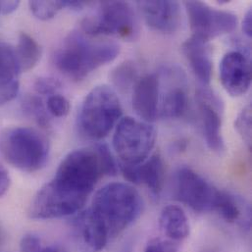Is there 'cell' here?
<instances>
[{
    "label": "cell",
    "instance_id": "obj_1",
    "mask_svg": "<svg viewBox=\"0 0 252 252\" xmlns=\"http://www.w3.org/2000/svg\"><path fill=\"white\" fill-rule=\"evenodd\" d=\"M104 176L96 148L70 152L54 177L34 195L29 215L34 220H50L79 212L99 179Z\"/></svg>",
    "mask_w": 252,
    "mask_h": 252
},
{
    "label": "cell",
    "instance_id": "obj_2",
    "mask_svg": "<svg viewBox=\"0 0 252 252\" xmlns=\"http://www.w3.org/2000/svg\"><path fill=\"white\" fill-rule=\"evenodd\" d=\"M120 52L116 43L94 41L82 32H70L53 54L58 71L74 81H82L98 68L112 62Z\"/></svg>",
    "mask_w": 252,
    "mask_h": 252
},
{
    "label": "cell",
    "instance_id": "obj_3",
    "mask_svg": "<svg viewBox=\"0 0 252 252\" xmlns=\"http://www.w3.org/2000/svg\"><path fill=\"white\" fill-rule=\"evenodd\" d=\"M89 209L104 227L109 239H112L139 217L142 199L131 186L110 183L95 193Z\"/></svg>",
    "mask_w": 252,
    "mask_h": 252
},
{
    "label": "cell",
    "instance_id": "obj_4",
    "mask_svg": "<svg viewBox=\"0 0 252 252\" xmlns=\"http://www.w3.org/2000/svg\"><path fill=\"white\" fill-rule=\"evenodd\" d=\"M0 155L14 168L33 173L46 164L49 144L46 137L34 128L9 127L0 132Z\"/></svg>",
    "mask_w": 252,
    "mask_h": 252
},
{
    "label": "cell",
    "instance_id": "obj_5",
    "mask_svg": "<svg viewBox=\"0 0 252 252\" xmlns=\"http://www.w3.org/2000/svg\"><path fill=\"white\" fill-rule=\"evenodd\" d=\"M123 114L120 100L108 86L94 88L85 98L78 123L80 131L88 138L101 139L112 130Z\"/></svg>",
    "mask_w": 252,
    "mask_h": 252
},
{
    "label": "cell",
    "instance_id": "obj_6",
    "mask_svg": "<svg viewBox=\"0 0 252 252\" xmlns=\"http://www.w3.org/2000/svg\"><path fill=\"white\" fill-rule=\"evenodd\" d=\"M81 28L91 36L115 35L130 39L136 33V20L128 2L104 1L99 3L96 14L82 21Z\"/></svg>",
    "mask_w": 252,
    "mask_h": 252
},
{
    "label": "cell",
    "instance_id": "obj_7",
    "mask_svg": "<svg viewBox=\"0 0 252 252\" xmlns=\"http://www.w3.org/2000/svg\"><path fill=\"white\" fill-rule=\"evenodd\" d=\"M155 140L154 126L144 121L125 117L116 126L113 147L122 164L134 166L148 158Z\"/></svg>",
    "mask_w": 252,
    "mask_h": 252
},
{
    "label": "cell",
    "instance_id": "obj_8",
    "mask_svg": "<svg viewBox=\"0 0 252 252\" xmlns=\"http://www.w3.org/2000/svg\"><path fill=\"white\" fill-rule=\"evenodd\" d=\"M184 5L192 36L207 42L234 32L238 26V18L231 12L212 8L201 1H186Z\"/></svg>",
    "mask_w": 252,
    "mask_h": 252
},
{
    "label": "cell",
    "instance_id": "obj_9",
    "mask_svg": "<svg viewBox=\"0 0 252 252\" xmlns=\"http://www.w3.org/2000/svg\"><path fill=\"white\" fill-rule=\"evenodd\" d=\"M217 189L192 169L183 167L176 175V197L194 212L212 211Z\"/></svg>",
    "mask_w": 252,
    "mask_h": 252
},
{
    "label": "cell",
    "instance_id": "obj_10",
    "mask_svg": "<svg viewBox=\"0 0 252 252\" xmlns=\"http://www.w3.org/2000/svg\"><path fill=\"white\" fill-rule=\"evenodd\" d=\"M196 99L201 115L206 144L210 150L216 153H222L225 150V143L221 131L223 103L216 94L207 90H199Z\"/></svg>",
    "mask_w": 252,
    "mask_h": 252
},
{
    "label": "cell",
    "instance_id": "obj_11",
    "mask_svg": "<svg viewBox=\"0 0 252 252\" xmlns=\"http://www.w3.org/2000/svg\"><path fill=\"white\" fill-rule=\"evenodd\" d=\"M220 80L225 91L234 97L244 95L252 85L250 56L241 51L224 55L220 63Z\"/></svg>",
    "mask_w": 252,
    "mask_h": 252
},
{
    "label": "cell",
    "instance_id": "obj_12",
    "mask_svg": "<svg viewBox=\"0 0 252 252\" xmlns=\"http://www.w3.org/2000/svg\"><path fill=\"white\" fill-rule=\"evenodd\" d=\"M72 235L77 248L82 252H100L109 241L106 230L90 209L81 212L73 220Z\"/></svg>",
    "mask_w": 252,
    "mask_h": 252
},
{
    "label": "cell",
    "instance_id": "obj_13",
    "mask_svg": "<svg viewBox=\"0 0 252 252\" xmlns=\"http://www.w3.org/2000/svg\"><path fill=\"white\" fill-rule=\"evenodd\" d=\"M136 5L152 30L172 33L179 29L181 7L177 1H138Z\"/></svg>",
    "mask_w": 252,
    "mask_h": 252
},
{
    "label": "cell",
    "instance_id": "obj_14",
    "mask_svg": "<svg viewBox=\"0 0 252 252\" xmlns=\"http://www.w3.org/2000/svg\"><path fill=\"white\" fill-rule=\"evenodd\" d=\"M159 85L158 76L150 74L138 79L133 86L132 108L144 122L151 123L159 115Z\"/></svg>",
    "mask_w": 252,
    "mask_h": 252
},
{
    "label": "cell",
    "instance_id": "obj_15",
    "mask_svg": "<svg viewBox=\"0 0 252 252\" xmlns=\"http://www.w3.org/2000/svg\"><path fill=\"white\" fill-rule=\"evenodd\" d=\"M121 171L126 181L145 185L155 195L160 194L165 182V168L160 154L155 153L142 163L134 166L121 164Z\"/></svg>",
    "mask_w": 252,
    "mask_h": 252
},
{
    "label": "cell",
    "instance_id": "obj_16",
    "mask_svg": "<svg viewBox=\"0 0 252 252\" xmlns=\"http://www.w3.org/2000/svg\"><path fill=\"white\" fill-rule=\"evenodd\" d=\"M20 71L15 50L0 41V105L12 101L17 96Z\"/></svg>",
    "mask_w": 252,
    "mask_h": 252
},
{
    "label": "cell",
    "instance_id": "obj_17",
    "mask_svg": "<svg viewBox=\"0 0 252 252\" xmlns=\"http://www.w3.org/2000/svg\"><path fill=\"white\" fill-rule=\"evenodd\" d=\"M182 49L198 81L203 86L209 85L212 75V59L208 42L191 35L183 43Z\"/></svg>",
    "mask_w": 252,
    "mask_h": 252
},
{
    "label": "cell",
    "instance_id": "obj_18",
    "mask_svg": "<svg viewBox=\"0 0 252 252\" xmlns=\"http://www.w3.org/2000/svg\"><path fill=\"white\" fill-rule=\"evenodd\" d=\"M159 226L169 240L180 243L189 235V223L185 211L177 205L165 206L159 216Z\"/></svg>",
    "mask_w": 252,
    "mask_h": 252
},
{
    "label": "cell",
    "instance_id": "obj_19",
    "mask_svg": "<svg viewBox=\"0 0 252 252\" xmlns=\"http://www.w3.org/2000/svg\"><path fill=\"white\" fill-rule=\"evenodd\" d=\"M188 93L182 85L171 87L161 98L159 114L163 118L178 119L185 115L188 109Z\"/></svg>",
    "mask_w": 252,
    "mask_h": 252
},
{
    "label": "cell",
    "instance_id": "obj_20",
    "mask_svg": "<svg viewBox=\"0 0 252 252\" xmlns=\"http://www.w3.org/2000/svg\"><path fill=\"white\" fill-rule=\"evenodd\" d=\"M15 52L20 68L24 71L32 69L38 63L41 56L39 44L26 32L20 33Z\"/></svg>",
    "mask_w": 252,
    "mask_h": 252
},
{
    "label": "cell",
    "instance_id": "obj_21",
    "mask_svg": "<svg viewBox=\"0 0 252 252\" xmlns=\"http://www.w3.org/2000/svg\"><path fill=\"white\" fill-rule=\"evenodd\" d=\"M212 211L217 212L226 222L236 223L242 217V208L238 199L231 193L217 189Z\"/></svg>",
    "mask_w": 252,
    "mask_h": 252
},
{
    "label": "cell",
    "instance_id": "obj_22",
    "mask_svg": "<svg viewBox=\"0 0 252 252\" xmlns=\"http://www.w3.org/2000/svg\"><path fill=\"white\" fill-rule=\"evenodd\" d=\"M110 80L116 89L125 93L137 82L136 66L131 61L121 63L111 72Z\"/></svg>",
    "mask_w": 252,
    "mask_h": 252
},
{
    "label": "cell",
    "instance_id": "obj_23",
    "mask_svg": "<svg viewBox=\"0 0 252 252\" xmlns=\"http://www.w3.org/2000/svg\"><path fill=\"white\" fill-rule=\"evenodd\" d=\"M29 5L32 13L42 21L54 18L59 11L66 8L65 1H31Z\"/></svg>",
    "mask_w": 252,
    "mask_h": 252
},
{
    "label": "cell",
    "instance_id": "obj_24",
    "mask_svg": "<svg viewBox=\"0 0 252 252\" xmlns=\"http://www.w3.org/2000/svg\"><path fill=\"white\" fill-rule=\"evenodd\" d=\"M25 111L31 115L42 127H49V118L47 116V110L41 99L37 96H28L24 101Z\"/></svg>",
    "mask_w": 252,
    "mask_h": 252
},
{
    "label": "cell",
    "instance_id": "obj_25",
    "mask_svg": "<svg viewBox=\"0 0 252 252\" xmlns=\"http://www.w3.org/2000/svg\"><path fill=\"white\" fill-rule=\"evenodd\" d=\"M45 107L49 114L57 118H62L67 116L71 109L69 100L65 96L58 94H53L48 95L45 103Z\"/></svg>",
    "mask_w": 252,
    "mask_h": 252
},
{
    "label": "cell",
    "instance_id": "obj_26",
    "mask_svg": "<svg viewBox=\"0 0 252 252\" xmlns=\"http://www.w3.org/2000/svg\"><path fill=\"white\" fill-rule=\"evenodd\" d=\"M235 127L249 145L252 146V106L248 105L238 115L235 121Z\"/></svg>",
    "mask_w": 252,
    "mask_h": 252
},
{
    "label": "cell",
    "instance_id": "obj_27",
    "mask_svg": "<svg viewBox=\"0 0 252 252\" xmlns=\"http://www.w3.org/2000/svg\"><path fill=\"white\" fill-rule=\"evenodd\" d=\"M102 166L104 176H114L117 173V165L106 144H98L95 146Z\"/></svg>",
    "mask_w": 252,
    "mask_h": 252
},
{
    "label": "cell",
    "instance_id": "obj_28",
    "mask_svg": "<svg viewBox=\"0 0 252 252\" xmlns=\"http://www.w3.org/2000/svg\"><path fill=\"white\" fill-rule=\"evenodd\" d=\"M179 248V243L172 240L153 239L147 244L144 252H178Z\"/></svg>",
    "mask_w": 252,
    "mask_h": 252
},
{
    "label": "cell",
    "instance_id": "obj_29",
    "mask_svg": "<svg viewBox=\"0 0 252 252\" xmlns=\"http://www.w3.org/2000/svg\"><path fill=\"white\" fill-rule=\"evenodd\" d=\"M41 240L34 235H27L23 237L20 243L21 252H38L42 247Z\"/></svg>",
    "mask_w": 252,
    "mask_h": 252
},
{
    "label": "cell",
    "instance_id": "obj_30",
    "mask_svg": "<svg viewBox=\"0 0 252 252\" xmlns=\"http://www.w3.org/2000/svg\"><path fill=\"white\" fill-rule=\"evenodd\" d=\"M60 87L57 81L52 79H39L35 84V91L39 94H56L58 88Z\"/></svg>",
    "mask_w": 252,
    "mask_h": 252
},
{
    "label": "cell",
    "instance_id": "obj_31",
    "mask_svg": "<svg viewBox=\"0 0 252 252\" xmlns=\"http://www.w3.org/2000/svg\"><path fill=\"white\" fill-rule=\"evenodd\" d=\"M11 184L10 176L7 170L0 164V197H2L9 189Z\"/></svg>",
    "mask_w": 252,
    "mask_h": 252
},
{
    "label": "cell",
    "instance_id": "obj_32",
    "mask_svg": "<svg viewBox=\"0 0 252 252\" xmlns=\"http://www.w3.org/2000/svg\"><path fill=\"white\" fill-rule=\"evenodd\" d=\"M243 31L245 32V34L249 37L252 38V9H250L243 21Z\"/></svg>",
    "mask_w": 252,
    "mask_h": 252
},
{
    "label": "cell",
    "instance_id": "obj_33",
    "mask_svg": "<svg viewBox=\"0 0 252 252\" xmlns=\"http://www.w3.org/2000/svg\"><path fill=\"white\" fill-rule=\"evenodd\" d=\"M20 2L19 1H0V10L2 14H10L17 10L19 7Z\"/></svg>",
    "mask_w": 252,
    "mask_h": 252
},
{
    "label": "cell",
    "instance_id": "obj_34",
    "mask_svg": "<svg viewBox=\"0 0 252 252\" xmlns=\"http://www.w3.org/2000/svg\"><path fill=\"white\" fill-rule=\"evenodd\" d=\"M0 13H1V10H0Z\"/></svg>",
    "mask_w": 252,
    "mask_h": 252
}]
</instances>
